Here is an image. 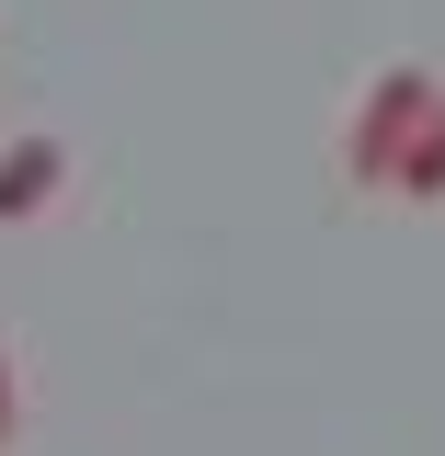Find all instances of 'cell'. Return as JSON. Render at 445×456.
<instances>
[{
  "label": "cell",
  "mask_w": 445,
  "mask_h": 456,
  "mask_svg": "<svg viewBox=\"0 0 445 456\" xmlns=\"http://www.w3.org/2000/svg\"><path fill=\"white\" fill-rule=\"evenodd\" d=\"M423 103H434V69H377V80H366V103H354V126H342V183H354V194H389V171H400V149H411Z\"/></svg>",
  "instance_id": "1"
},
{
  "label": "cell",
  "mask_w": 445,
  "mask_h": 456,
  "mask_svg": "<svg viewBox=\"0 0 445 456\" xmlns=\"http://www.w3.org/2000/svg\"><path fill=\"white\" fill-rule=\"evenodd\" d=\"M57 183H69V137H46V126H23V137L0 149V228L46 217V206H57Z\"/></svg>",
  "instance_id": "2"
},
{
  "label": "cell",
  "mask_w": 445,
  "mask_h": 456,
  "mask_svg": "<svg viewBox=\"0 0 445 456\" xmlns=\"http://www.w3.org/2000/svg\"><path fill=\"white\" fill-rule=\"evenodd\" d=\"M389 194H411V206H434V194H445V80H434V103H423V126H411V149H400Z\"/></svg>",
  "instance_id": "3"
},
{
  "label": "cell",
  "mask_w": 445,
  "mask_h": 456,
  "mask_svg": "<svg viewBox=\"0 0 445 456\" xmlns=\"http://www.w3.org/2000/svg\"><path fill=\"white\" fill-rule=\"evenodd\" d=\"M0 445H12V342H0Z\"/></svg>",
  "instance_id": "4"
}]
</instances>
